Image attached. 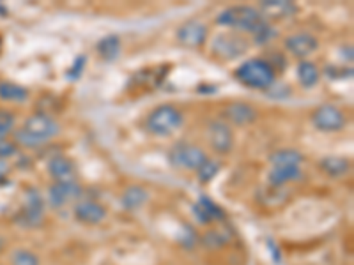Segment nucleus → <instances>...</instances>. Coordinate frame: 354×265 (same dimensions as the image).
Masks as SVG:
<instances>
[{
	"instance_id": "12",
	"label": "nucleus",
	"mask_w": 354,
	"mask_h": 265,
	"mask_svg": "<svg viewBox=\"0 0 354 265\" xmlns=\"http://www.w3.org/2000/svg\"><path fill=\"white\" fill-rule=\"evenodd\" d=\"M283 44H286V50L292 57H296V59H306V57L317 52L319 39L315 36H312L310 32H298L287 36Z\"/></svg>"
},
{
	"instance_id": "13",
	"label": "nucleus",
	"mask_w": 354,
	"mask_h": 265,
	"mask_svg": "<svg viewBox=\"0 0 354 265\" xmlns=\"http://www.w3.org/2000/svg\"><path fill=\"white\" fill-rule=\"evenodd\" d=\"M194 210V217L204 226H211L213 223H220L225 219V213L220 205L214 204L209 197H201L192 207Z\"/></svg>"
},
{
	"instance_id": "2",
	"label": "nucleus",
	"mask_w": 354,
	"mask_h": 265,
	"mask_svg": "<svg viewBox=\"0 0 354 265\" xmlns=\"http://www.w3.org/2000/svg\"><path fill=\"white\" fill-rule=\"evenodd\" d=\"M216 23L221 27H230L241 32H250L257 36L261 30L268 27L264 18L261 17L259 9L252 8V6H232L227 8L218 14Z\"/></svg>"
},
{
	"instance_id": "24",
	"label": "nucleus",
	"mask_w": 354,
	"mask_h": 265,
	"mask_svg": "<svg viewBox=\"0 0 354 265\" xmlns=\"http://www.w3.org/2000/svg\"><path fill=\"white\" fill-rule=\"evenodd\" d=\"M303 154L294 149H280L270 156V163L274 166H299L303 163Z\"/></svg>"
},
{
	"instance_id": "10",
	"label": "nucleus",
	"mask_w": 354,
	"mask_h": 265,
	"mask_svg": "<svg viewBox=\"0 0 354 265\" xmlns=\"http://www.w3.org/2000/svg\"><path fill=\"white\" fill-rule=\"evenodd\" d=\"M82 197V186L77 181L55 182L48 189V205L52 209H62Z\"/></svg>"
},
{
	"instance_id": "16",
	"label": "nucleus",
	"mask_w": 354,
	"mask_h": 265,
	"mask_svg": "<svg viewBox=\"0 0 354 265\" xmlns=\"http://www.w3.org/2000/svg\"><path fill=\"white\" fill-rule=\"evenodd\" d=\"M223 117L234 126H248L257 121V110L248 103H229L223 108Z\"/></svg>"
},
{
	"instance_id": "21",
	"label": "nucleus",
	"mask_w": 354,
	"mask_h": 265,
	"mask_svg": "<svg viewBox=\"0 0 354 265\" xmlns=\"http://www.w3.org/2000/svg\"><path fill=\"white\" fill-rule=\"evenodd\" d=\"M319 166H321V170L326 173L328 177H333V179L347 175L351 170L349 161H347L346 157H338V156L324 157V159H321Z\"/></svg>"
},
{
	"instance_id": "14",
	"label": "nucleus",
	"mask_w": 354,
	"mask_h": 265,
	"mask_svg": "<svg viewBox=\"0 0 354 265\" xmlns=\"http://www.w3.org/2000/svg\"><path fill=\"white\" fill-rule=\"evenodd\" d=\"M207 39V25L198 20L185 21L181 27L177 28V41L185 46L198 48Z\"/></svg>"
},
{
	"instance_id": "29",
	"label": "nucleus",
	"mask_w": 354,
	"mask_h": 265,
	"mask_svg": "<svg viewBox=\"0 0 354 265\" xmlns=\"http://www.w3.org/2000/svg\"><path fill=\"white\" fill-rule=\"evenodd\" d=\"M183 233H185V235H181V237H179V244L186 249L195 248L198 242V237H197V233H195V230H192L189 226H185V228H183Z\"/></svg>"
},
{
	"instance_id": "27",
	"label": "nucleus",
	"mask_w": 354,
	"mask_h": 265,
	"mask_svg": "<svg viewBox=\"0 0 354 265\" xmlns=\"http://www.w3.org/2000/svg\"><path fill=\"white\" fill-rule=\"evenodd\" d=\"M227 242H229V239L223 235V232H221V230H209V232L205 233L204 237H202V244L209 249L223 248Z\"/></svg>"
},
{
	"instance_id": "30",
	"label": "nucleus",
	"mask_w": 354,
	"mask_h": 265,
	"mask_svg": "<svg viewBox=\"0 0 354 265\" xmlns=\"http://www.w3.org/2000/svg\"><path fill=\"white\" fill-rule=\"evenodd\" d=\"M84 68H85V55L77 57L75 62H73V68H69L68 72H66V78H69V80H78V78L82 77Z\"/></svg>"
},
{
	"instance_id": "19",
	"label": "nucleus",
	"mask_w": 354,
	"mask_h": 265,
	"mask_svg": "<svg viewBox=\"0 0 354 265\" xmlns=\"http://www.w3.org/2000/svg\"><path fill=\"white\" fill-rule=\"evenodd\" d=\"M303 177V172L299 166H274L271 168L270 175H268V181L271 186L278 188V186H283L287 182H296Z\"/></svg>"
},
{
	"instance_id": "11",
	"label": "nucleus",
	"mask_w": 354,
	"mask_h": 265,
	"mask_svg": "<svg viewBox=\"0 0 354 265\" xmlns=\"http://www.w3.org/2000/svg\"><path fill=\"white\" fill-rule=\"evenodd\" d=\"M207 138L213 147L214 153L218 154H229L234 147V132L229 124L223 121L209 122L207 128Z\"/></svg>"
},
{
	"instance_id": "25",
	"label": "nucleus",
	"mask_w": 354,
	"mask_h": 265,
	"mask_svg": "<svg viewBox=\"0 0 354 265\" xmlns=\"http://www.w3.org/2000/svg\"><path fill=\"white\" fill-rule=\"evenodd\" d=\"M9 262H11V265H41L37 253L27 248L12 249L11 255H9Z\"/></svg>"
},
{
	"instance_id": "9",
	"label": "nucleus",
	"mask_w": 354,
	"mask_h": 265,
	"mask_svg": "<svg viewBox=\"0 0 354 265\" xmlns=\"http://www.w3.org/2000/svg\"><path fill=\"white\" fill-rule=\"evenodd\" d=\"M109 216V210L96 200H80L73 205V217L85 226H97Z\"/></svg>"
},
{
	"instance_id": "26",
	"label": "nucleus",
	"mask_w": 354,
	"mask_h": 265,
	"mask_svg": "<svg viewBox=\"0 0 354 265\" xmlns=\"http://www.w3.org/2000/svg\"><path fill=\"white\" fill-rule=\"evenodd\" d=\"M17 126V117L9 110H0V141L8 140L9 135H12Z\"/></svg>"
},
{
	"instance_id": "22",
	"label": "nucleus",
	"mask_w": 354,
	"mask_h": 265,
	"mask_svg": "<svg viewBox=\"0 0 354 265\" xmlns=\"http://www.w3.org/2000/svg\"><path fill=\"white\" fill-rule=\"evenodd\" d=\"M30 92L24 85L12 84V81H0V99L9 103H25Z\"/></svg>"
},
{
	"instance_id": "8",
	"label": "nucleus",
	"mask_w": 354,
	"mask_h": 265,
	"mask_svg": "<svg viewBox=\"0 0 354 265\" xmlns=\"http://www.w3.org/2000/svg\"><path fill=\"white\" fill-rule=\"evenodd\" d=\"M346 115L338 106L321 105L312 113V124L322 132H338L346 128Z\"/></svg>"
},
{
	"instance_id": "23",
	"label": "nucleus",
	"mask_w": 354,
	"mask_h": 265,
	"mask_svg": "<svg viewBox=\"0 0 354 265\" xmlns=\"http://www.w3.org/2000/svg\"><path fill=\"white\" fill-rule=\"evenodd\" d=\"M298 80L301 84L303 88H314L319 84V78H321V71H319L317 66L310 61H301L298 64Z\"/></svg>"
},
{
	"instance_id": "20",
	"label": "nucleus",
	"mask_w": 354,
	"mask_h": 265,
	"mask_svg": "<svg viewBox=\"0 0 354 265\" xmlns=\"http://www.w3.org/2000/svg\"><path fill=\"white\" fill-rule=\"evenodd\" d=\"M96 52L103 61L106 62L117 61L119 55H121V37L115 36V34L105 36L103 39L97 41Z\"/></svg>"
},
{
	"instance_id": "4",
	"label": "nucleus",
	"mask_w": 354,
	"mask_h": 265,
	"mask_svg": "<svg viewBox=\"0 0 354 265\" xmlns=\"http://www.w3.org/2000/svg\"><path fill=\"white\" fill-rule=\"evenodd\" d=\"M185 122V117L176 106L172 105H160L147 115L145 128L151 135L160 138H165L174 135L177 129L181 128Z\"/></svg>"
},
{
	"instance_id": "31",
	"label": "nucleus",
	"mask_w": 354,
	"mask_h": 265,
	"mask_svg": "<svg viewBox=\"0 0 354 265\" xmlns=\"http://www.w3.org/2000/svg\"><path fill=\"white\" fill-rule=\"evenodd\" d=\"M17 144L15 141H9V140H4L0 141V159H8V157L15 156L17 154Z\"/></svg>"
},
{
	"instance_id": "3",
	"label": "nucleus",
	"mask_w": 354,
	"mask_h": 265,
	"mask_svg": "<svg viewBox=\"0 0 354 265\" xmlns=\"http://www.w3.org/2000/svg\"><path fill=\"white\" fill-rule=\"evenodd\" d=\"M234 77L245 87L255 88V90H266L274 81V68L268 61H262V59H250V61L243 62L236 69Z\"/></svg>"
},
{
	"instance_id": "17",
	"label": "nucleus",
	"mask_w": 354,
	"mask_h": 265,
	"mask_svg": "<svg viewBox=\"0 0 354 265\" xmlns=\"http://www.w3.org/2000/svg\"><path fill=\"white\" fill-rule=\"evenodd\" d=\"M48 173L55 182L75 181V163L66 156H53L48 163Z\"/></svg>"
},
{
	"instance_id": "6",
	"label": "nucleus",
	"mask_w": 354,
	"mask_h": 265,
	"mask_svg": "<svg viewBox=\"0 0 354 265\" xmlns=\"http://www.w3.org/2000/svg\"><path fill=\"white\" fill-rule=\"evenodd\" d=\"M15 223L25 230H36L44 223V202L36 189H28L25 195V204L17 214Z\"/></svg>"
},
{
	"instance_id": "33",
	"label": "nucleus",
	"mask_w": 354,
	"mask_h": 265,
	"mask_svg": "<svg viewBox=\"0 0 354 265\" xmlns=\"http://www.w3.org/2000/svg\"><path fill=\"white\" fill-rule=\"evenodd\" d=\"M4 248H6V241L2 237H0V253L4 251Z\"/></svg>"
},
{
	"instance_id": "32",
	"label": "nucleus",
	"mask_w": 354,
	"mask_h": 265,
	"mask_svg": "<svg viewBox=\"0 0 354 265\" xmlns=\"http://www.w3.org/2000/svg\"><path fill=\"white\" fill-rule=\"evenodd\" d=\"M8 173H9L8 161H6V159H0V182L4 181L6 177H8Z\"/></svg>"
},
{
	"instance_id": "7",
	"label": "nucleus",
	"mask_w": 354,
	"mask_h": 265,
	"mask_svg": "<svg viewBox=\"0 0 354 265\" xmlns=\"http://www.w3.org/2000/svg\"><path fill=\"white\" fill-rule=\"evenodd\" d=\"M248 39H245L241 34H218L213 41V55L223 59V61H234V59L245 55L248 52Z\"/></svg>"
},
{
	"instance_id": "28",
	"label": "nucleus",
	"mask_w": 354,
	"mask_h": 265,
	"mask_svg": "<svg viewBox=\"0 0 354 265\" xmlns=\"http://www.w3.org/2000/svg\"><path fill=\"white\" fill-rule=\"evenodd\" d=\"M218 172H220V163H218V161H213V159H207L204 165L197 170L198 181L204 182V184L205 182L213 181L214 177L218 175Z\"/></svg>"
},
{
	"instance_id": "1",
	"label": "nucleus",
	"mask_w": 354,
	"mask_h": 265,
	"mask_svg": "<svg viewBox=\"0 0 354 265\" xmlns=\"http://www.w3.org/2000/svg\"><path fill=\"white\" fill-rule=\"evenodd\" d=\"M61 132V124L50 113H34L24 122V126L12 131L17 147L37 149L46 141L53 140Z\"/></svg>"
},
{
	"instance_id": "18",
	"label": "nucleus",
	"mask_w": 354,
	"mask_h": 265,
	"mask_svg": "<svg viewBox=\"0 0 354 265\" xmlns=\"http://www.w3.org/2000/svg\"><path fill=\"white\" fill-rule=\"evenodd\" d=\"M147 200H149V191L142 186H129L121 195V205L129 213L142 209Z\"/></svg>"
},
{
	"instance_id": "5",
	"label": "nucleus",
	"mask_w": 354,
	"mask_h": 265,
	"mask_svg": "<svg viewBox=\"0 0 354 265\" xmlns=\"http://www.w3.org/2000/svg\"><path fill=\"white\" fill-rule=\"evenodd\" d=\"M167 159H169V163L174 168L198 170L209 157H207L205 150L201 149L198 145L181 141V144H176L172 149L169 150Z\"/></svg>"
},
{
	"instance_id": "15",
	"label": "nucleus",
	"mask_w": 354,
	"mask_h": 265,
	"mask_svg": "<svg viewBox=\"0 0 354 265\" xmlns=\"http://www.w3.org/2000/svg\"><path fill=\"white\" fill-rule=\"evenodd\" d=\"M259 12L264 20H283L298 12V8L289 0H264L259 6Z\"/></svg>"
}]
</instances>
